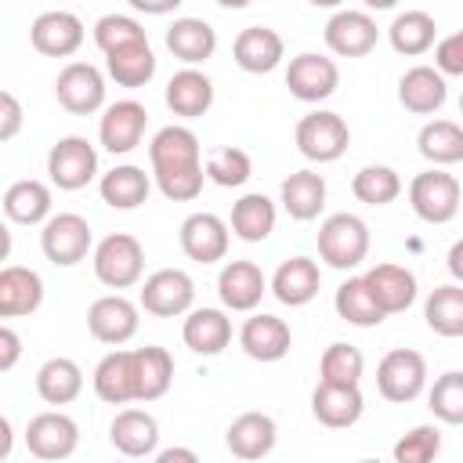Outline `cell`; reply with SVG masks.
Instances as JSON below:
<instances>
[{
    "label": "cell",
    "mask_w": 463,
    "mask_h": 463,
    "mask_svg": "<svg viewBox=\"0 0 463 463\" xmlns=\"http://www.w3.org/2000/svg\"><path fill=\"white\" fill-rule=\"evenodd\" d=\"M134 376H137V402H156L174 383V358L166 347H137L134 351Z\"/></svg>",
    "instance_id": "d590c367"
},
{
    "label": "cell",
    "mask_w": 463,
    "mask_h": 463,
    "mask_svg": "<svg viewBox=\"0 0 463 463\" xmlns=\"http://www.w3.org/2000/svg\"><path fill=\"white\" fill-rule=\"evenodd\" d=\"M228 239H232V224H224L217 213H188L181 221V232H177V242L184 250L188 260L195 264H217L228 257Z\"/></svg>",
    "instance_id": "4fadbf2b"
},
{
    "label": "cell",
    "mask_w": 463,
    "mask_h": 463,
    "mask_svg": "<svg viewBox=\"0 0 463 463\" xmlns=\"http://www.w3.org/2000/svg\"><path fill=\"white\" fill-rule=\"evenodd\" d=\"M181 340L188 351L213 358L232 344V318L221 307H195L181 326Z\"/></svg>",
    "instance_id": "f1b7e54d"
},
{
    "label": "cell",
    "mask_w": 463,
    "mask_h": 463,
    "mask_svg": "<svg viewBox=\"0 0 463 463\" xmlns=\"http://www.w3.org/2000/svg\"><path fill=\"white\" fill-rule=\"evenodd\" d=\"M362 373H365V358L354 344H329L318 358V380L326 383H362Z\"/></svg>",
    "instance_id": "f6af8a7d"
},
{
    "label": "cell",
    "mask_w": 463,
    "mask_h": 463,
    "mask_svg": "<svg viewBox=\"0 0 463 463\" xmlns=\"http://www.w3.org/2000/svg\"><path fill=\"white\" fill-rule=\"evenodd\" d=\"M362 279L383 315H402L416 304V275L405 264H373Z\"/></svg>",
    "instance_id": "603a6c76"
},
{
    "label": "cell",
    "mask_w": 463,
    "mask_h": 463,
    "mask_svg": "<svg viewBox=\"0 0 463 463\" xmlns=\"http://www.w3.org/2000/svg\"><path fill=\"white\" fill-rule=\"evenodd\" d=\"M148 163H152L156 188L170 203L199 199L203 181H206V163H203V148H199L195 130H188L181 123L156 130V137L148 141Z\"/></svg>",
    "instance_id": "6da1fadb"
},
{
    "label": "cell",
    "mask_w": 463,
    "mask_h": 463,
    "mask_svg": "<svg viewBox=\"0 0 463 463\" xmlns=\"http://www.w3.org/2000/svg\"><path fill=\"white\" fill-rule=\"evenodd\" d=\"M438 452H441V430H438L434 423H416V427L405 430V434L394 441V449H391V456H394L398 463H430Z\"/></svg>",
    "instance_id": "7dc6e473"
},
{
    "label": "cell",
    "mask_w": 463,
    "mask_h": 463,
    "mask_svg": "<svg viewBox=\"0 0 463 463\" xmlns=\"http://www.w3.org/2000/svg\"><path fill=\"white\" fill-rule=\"evenodd\" d=\"M427 387V358L412 347H394L380 358L376 365V391L394 402V405H405V402H416Z\"/></svg>",
    "instance_id": "5b68a950"
},
{
    "label": "cell",
    "mask_w": 463,
    "mask_h": 463,
    "mask_svg": "<svg viewBox=\"0 0 463 463\" xmlns=\"http://www.w3.org/2000/svg\"><path fill=\"white\" fill-rule=\"evenodd\" d=\"M282 54H286V43H282V36H279L275 29H268V25H250V29H242V33L235 36V43H232L235 65H239L242 72H253V76H264V72L279 69V65H282Z\"/></svg>",
    "instance_id": "7402d4cb"
},
{
    "label": "cell",
    "mask_w": 463,
    "mask_h": 463,
    "mask_svg": "<svg viewBox=\"0 0 463 463\" xmlns=\"http://www.w3.org/2000/svg\"><path fill=\"white\" fill-rule=\"evenodd\" d=\"M279 199H282V210L293 221H315L326 206V177L315 174V170H297L282 181Z\"/></svg>",
    "instance_id": "d6a6232c"
},
{
    "label": "cell",
    "mask_w": 463,
    "mask_h": 463,
    "mask_svg": "<svg viewBox=\"0 0 463 463\" xmlns=\"http://www.w3.org/2000/svg\"><path fill=\"white\" fill-rule=\"evenodd\" d=\"M98 192H101V203L112 210H137L152 192V177L141 166L123 163V166H112L109 174H101Z\"/></svg>",
    "instance_id": "1f68e13d"
},
{
    "label": "cell",
    "mask_w": 463,
    "mask_h": 463,
    "mask_svg": "<svg viewBox=\"0 0 463 463\" xmlns=\"http://www.w3.org/2000/svg\"><path fill=\"white\" fill-rule=\"evenodd\" d=\"M423 318L438 336H463V282H445L434 286L427 304H423Z\"/></svg>",
    "instance_id": "60d3db41"
},
{
    "label": "cell",
    "mask_w": 463,
    "mask_h": 463,
    "mask_svg": "<svg viewBox=\"0 0 463 463\" xmlns=\"http://www.w3.org/2000/svg\"><path fill=\"white\" fill-rule=\"evenodd\" d=\"M318 286H322V271H318V264L311 260V257H289V260H282L279 268H275V275H271V293H275V300L279 304H286V307H304V304H311L315 297H318Z\"/></svg>",
    "instance_id": "d4e9b609"
},
{
    "label": "cell",
    "mask_w": 463,
    "mask_h": 463,
    "mask_svg": "<svg viewBox=\"0 0 463 463\" xmlns=\"http://www.w3.org/2000/svg\"><path fill=\"white\" fill-rule=\"evenodd\" d=\"M434 65L445 76H463V29H456L434 43Z\"/></svg>",
    "instance_id": "681fc988"
},
{
    "label": "cell",
    "mask_w": 463,
    "mask_h": 463,
    "mask_svg": "<svg viewBox=\"0 0 463 463\" xmlns=\"http://www.w3.org/2000/svg\"><path fill=\"white\" fill-rule=\"evenodd\" d=\"M445 268H449V275H452L456 282H463V239L452 242V250H449V257H445Z\"/></svg>",
    "instance_id": "db71d44e"
},
{
    "label": "cell",
    "mask_w": 463,
    "mask_h": 463,
    "mask_svg": "<svg viewBox=\"0 0 463 463\" xmlns=\"http://www.w3.org/2000/svg\"><path fill=\"white\" fill-rule=\"evenodd\" d=\"M333 307H336V315L347 326H358V329H373V326H380L387 318L383 307L373 300V293H369V286H365L362 275H351V279L340 282V289L333 297Z\"/></svg>",
    "instance_id": "74e56055"
},
{
    "label": "cell",
    "mask_w": 463,
    "mask_h": 463,
    "mask_svg": "<svg viewBox=\"0 0 463 463\" xmlns=\"http://www.w3.org/2000/svg\"><path fill=\"white\" fill-rule=\"evenodd\" d=\"M311 412L322 427L344 430V427H354L362 420L365 398H362L358 383H326V380H318V387L311 391Z\"/></svg>",
    "instance_id": "ac0fdd59"
},
{
    "label": "cell",
    "mask_w": 463,
    "mask_h": 463,
    "mask_svg": "<svg viewBox=\"0 0 463 463\" xmlns=\"http://www.w3.org/2000/svg\"><path fill=\"white\" fill-rule=\"evenodd\" d=\"M326 47L336 54V58H365L373 47H376V40H380V29H376V22H373V14L369 11H351V7H344V11H336L329 22H326Z\"/></svg>",
    "instance_id": "2e32d148"
},
{
    "label": "cell",
    "mask_w": 463,
    "mask_h": 463,
    "mask_svg": "<svg viewBox=\"0 0 463 463\" xmlns=\"http://www.w3.org/2000/svg\"><path fill=\"white\" fill-rule=\"evenodd\" d=\"M307 4H311V7H340L344 0H307Z\"/></svg>",
    "instance_id": "91938a15"
},
{
    "label": "cell",
    "mask_w": 463,
    "mask_h": 463,
    "mask_svg": "<svg viewBox=\"0 0 463 463\" xmlns=\"http://www.w3.org/2000/svg\"><path fill=\"white\" fill-rule=\"evenodd\" d=\"M445 98H449V83L438 65H412L398 80V101H402V109H409L416 116L438 112L445 105Z\"/></svg>",
    "instance_id": "cb8c5ba5"
},
{
    "label": "cell",
    "mask_w": 463,
    "mask_h": 463,
    "mask_svg": "<svg viewBox=\"0 0 463 463\" xmlns=\"http://www.w3.org/2000/svg\"><path fill=\"white\" fill-rule=\"evenodd\" d=\"M54 98L72 116H90L105 105V76L90 61H69L54 76Z\"/></svg>",
    "instance_id": "8fae6325"
},
{
    "label": "cell",
    "mask_w": 463,
    "mask_h": 463,
    "mask_svg": "<svg viewBox=\"0 0 463 463\" xmlns=\"http://www.w3.org/2000/svg\"><path fill=\"white\" fill-rule=\"evenodd\" d=\"M239 347L253 358V362H279L289 354L293 347V333L279 315H250L239 329Z\"/></svg>",
    "instance_id": "d6986e66"
},
{
    "label": "cell",
    "mask_w": 463,
    "mask_h": 463,
    "mask_svg": "<svg viewBox=\"0 0 463 463\" xmlns=\"http://www.w3.org/2000/svg\"><path fill=\"white\" fill-rule=\"evenodd\" d=\"M286 87L297 101H326L336 87H340V69L333 58L326 54H315V51H304L297 58H289V69H286Z\"/></svg>",
    "instance_id": "5bb4252c"
},
{
    "label": "cell",
    "mask_w": 463,
    "mask_h": 463,
    "mask_svg": "<svg viewBox=\"0 0 463 463\" xmlns=\"http://www.w3.org/2000/svg\"><path fill=\"white\" fill-rule=\"evenodd\" d=\"M275 441H279V427L268 412H242L224 430V445L239 459H264L275 449Z\"/></svg>",
    "instance_id": "4316f807"
},
{
    "label": "cell",
    "mask_w": 463,
    "mask_h": 463,
    "mask_svg": "<svg viewBox=\"0 0 463 463\" xmlns=\"http://www.w3.org/2000/svg\"><path fill=\"white\" fill-rule=\"evenodd\" d=\"M409 203H412V213L427 224H449L459 206H463V192H459V181L438 166L416 174L409 181Z\"/></svg>",
    "instance_id": "277c9868"
},
{
    "label": "cell",
    "mask_w": 463,
    "mask_h": 463,
    "mask_svg": "<svg viewBox=\"0 0 463 463\" xmlns=\"http://www.w3.org/2000/svg\"><path fill=\"white\" fill-rule=\"evenodd\" d=\"M80 391H83V369L72 358L58 354L36 369V394L47 405H69L80 398Z\"/></svg>",
    "instance_id": "e575fe53"
},
{
    "label": "cell",
    "mask_w": 463,
    "mask_h": 463,
    "mask_svg": "<svg viewBox=\"0 0 463 463\" xmlns=\"http://www.w3.org/2000/svg\"><path fill=\"white\" fill-rule=\"evenodd\" d=\"M427 405L441 423L463 427V373L449 369L434 380V387L427 391Z\"/></svg>",
    "instance_id": "bcb514c9"
},
{
    "label": "cell",
    "mask_w": 463,
    "mask_h": 463,
    "mask_svg": "<svg viewBox=\"0 0 463 463\" xmlns=\"http://www.w3.org/2000/svg\"><path fill=\"white\" fill-rule=\"evenodd\" d=\"M253 177V159L246 148L235 145H221L206 156V181L221 184V188H239Z\"/></svg>",
    "instance_id": "ee69618b"
},
{
    "label": "cell",
    "mask_w": 463,
    "mask_h": 463,
    "mask_svg": "<svg viewBox=\"0 0 463 463\" xmlns=\"http://www.w3.org/2000/svg\"><path fill=\"white\" fill-rule=\"evenodd\" d=\"M105 72L119 83V87H145L156 76V54L148 47V40L116 47L105 54Z\"/></svg>",
    "instance_id": "f35d334b"
},
{
    "label": "cell",
    "mask_w": 463,
    "mask_h": 463,
    "mask_svg": "<svg viewBox=\"0 0 463 463\" xmlns=\"http://www.w3.org/2000/svg\"><path fill=\"white\" fill-rule=\"evenodd\" d=\"M268 289L271 286L253 260H228L217 275V293L228 311H253Z\"/></svg>",
    "instance_id": "44dd1931"
},
{
    "label": "cell",
    "mask_w": 463,
    "mask_h": 463,
    "mask_svg": "<svg viewBox=\"0 0 463 463\" xmlns=\"http://www.w3.org/2000/svg\"><path fill=\"white\" fill-rule=\"evenodd\" d=\"M43 304V279L33 268L7 264L0 271V318H22L40 311Z\"/></svg>",
    "instance_id": "83f0119b"
},
{
    "label": "cell",
    "mask_w": 463,
    "mask_h": 463,
    "mask_svg": "<svg viewBox=\"0 0 463 463\" xmlns=\"http://www.w3.org/2000/svg\"><path fill=\"white\" fill-rule=\"evenodd\" d=\"M213 105V83L206 72H199L195 65H184L181 72L170 76L166 83V109L181 119H199L206 116Z\"/></svg>",
    "instance_id": "f546056e"
},
{
    "label": "cell",
    "mask_w": 463,
    "mask_h": 463,
    "mask_svg": "<svg viewBox=\"0 0 463 463\" xmlns=\"http://www.w3.org/2000/svg\"><path fill=\"white\" fill-rule=\"evenodd\" d=\"M221 7H228V11H239V7H250L253 0H217Z\"/></svg>",
    "instance_id": "680465c9"
},
{
    "label": "cell",
    "mask_w": 463,
    "mask_h": 463,
    "mask_svg": "<svg viewBox=\"0 0 463 463\" xmlns=\"http://www.w3.org/2000/svg\"><path fill=\"white\" fill-rule=\"evenodd\" d=\"M369 253V224L358 213H329L318 228V260L336 271H351Z\"/></svg>",
    "instance_id": "7a4b0ae2"
},
{
    "label": "cell",
    "mask_w": 463,
    "mask_h": 463,
    "mask_svg": "<svg viewBox=\"0 0 463 463\" xmlns=\"http://www.w3.org/2000/svg\"><path fill=\"white\" fill-rule=\"evenodd\" d=\"M7 456H11V420L0 416V459H7Z\"/></svg>",
    "instance_id": "9f6ffc18"
},
{
    "label": "cell",
    "mask_w": 463,
    "mask_h": 463,
    "mask_svg": "<svg viewBox=\"0 0 463 463\" xmlns=\"http://www.w3.org/2000/svg\"><path fill=\"white\" fill-rule=\"evenodd\" d=\"M109 441L116 452H123L130 459H148L159 452V423L145 409H123V412H116V420L109 427Z\"/></svg>",
    "instance_id": "ffe728a7"
},
{
    "label": "cell",
    "mask_w": 463,
    "mask_h": 463,
    "mask_svg": "<svg viewBox=\"0 0 463 463\" xmlns=\"http://www.w3.org/2000/svg\"><path fill=\"white\" fill-rule=\"evenodd\" d=\"M134 11H141V14H170V11H177L184 0H127Z\"/></svg>",
    "instance_id": "f5cc1de1"
},
{
    "label": "cell",
    "mask_w": 463,
    "mask_h": 463,
    "mask_svg": "<svg viewBox=\"0 0 463 463\" xmlns=\"http://www.w3.org/2000/svg\"><path fill=\"white\" fill-rule=\"evenodd\" d=\"M166 51L184 65H203L217 51V29L203 18H174L166 29Z\"/></svg>",
    "instance_id": "4dcf8cb0"
},
{
    "label": "cell",
    "mask_w": 463,
    "mask_h": 463,
    "mask_svg": "<svg viewBox=\"0 0 463 463\" xmlns=\"http://www.w3.org/2000/svg\"><path fill=\"white\" fill-rule=\"evenodd\" d=\"M351 145V130L340 112L318 109L297 123V148L311 163H336Z\"/></svg>",
    "instance_id": "52a82bcc"
},
{
    "label": "cell",
    "mask_w": 463,
    "mask_h": 463,
    "mask_svg": "<svg viewBox=\"0 0 463 463\" xmlns=\"http://www.w3.org/2000/svg\"><path fill=\"white\" fill-rule=\"evenodd\" d=\"M83 22L72 11H43L36 14V22L29 25V40L40 54L47 58H72L83 47Z\"/></svg>",
    "instance_id": "e0dca14e"
},
{
    "label": "cell",
    "mask_w": 463,
    "mask_h": 463,
    "mask_svg": "<svg viewBox=\"0 0 463 463\" xmlns=\"http://www.w3.org/2000/svg\"><path fill=\"white\" fill-rule=\"evenodd\" d=\"M47 174H51L54 188L80 192L98 177V148L80 134L58 137L51 145V152H47Z\"/></svg>",
    "instance_id": "8992f818"
},
{
    "label": "cell",
    "mask_w": 463,
    "mask_h": 463,
    "mask_svg": "<svg viewBox=\"0 0 463 463\" xmlns=\"http://www.w3.org/2000/svg\"><path fill=\"white\" fill-rule=\"evenodd\" d=\"M25 445H29V456L43 459V463H58V459H69L80 445V427L69 412L61 409H47V412H36L25 427Z\"/></svg>",
    "instance_id": "9c48e42d"
},
{
    "label": "cell",
    "mask_w": 463,
    "mask_h": 463,
    "mask_svg": "<svg viewBox=\"0 0 463 463\" xmlns=\"http://www.w3.org/2000/svg\"><path fill=\"white\" fill-rule=\"evenodd\" d=\"M22 130V105L11 90L0 94V141H11Z\"/></svg>",
    "instance_id": "f907efd6"
},
{
    "label": "cell",
    "mask_w": 463,
    "mask_h": 463,
    "mask_svg": "<svg viewBox=\"0 0 463 463\" xmlns=\"http://www.w3.org/2000/svg\"><path fill=\"white\" fill-rule=\"evenodd\" d=\"M459 116H463V94H459Z\"/></svg>",
    "instance_id": "94428289"
},
{
    "label": "cell",
    "mask_w": 463,
    "mask_h": 463,
    "mask_svg": "<svg viewBox=\"0 0 463 463\" xmlns=\"http://www.w3.org/2000/svg\"><path fill=\"white\" fill-rule=\"evenodd\" d=\"M351 192L358 203L365 206H387L402 195V177L394 166H383V163H369L362 166L354 177H351Z\"/></svg>",
    "instance_id": "7bdbcfd3"
},
{
    "label": "cell",
    "mask_w": 463,
    "mask_h": 463,
    "mask_svg": "<svg viewBox=\"0 0 463 463\" xmlns=\"http://www.w3.org/2000/svg\"><path fill=\"white\" fill-rule=\"evenodd\" d=\"M4 217L14 224H43L51 217V188L36 177H22L4 192Z\"/></svg>",
    "instance_id": "836d02e7"
},
{
    "label": "cell",
    "mask_w": 463,
    "mask_h": 463,
    "mask_svg": "<svg viewBox=\"0 0 463 463\" xmlns=\"http://www.w3.org/2000/svg\"><path fill=\"white\" fill-rule=\"evenodd\" d=\"M156 459H159V463H174V459L195 463L199 456H195V449H159V452H156Z\"/></svg>",
    "instance_id": "11a10c76"
},
{
    "label": "cell",
    "mask_w": 463,
    "mask_h": 463,
    "mask_svg": "<svg viewBox=\"0 0 463 463\" xmlns=\"http://www.w3.org/2000/svg\"><path fill=\"white\" fill-rule=\"evenodd\" d=\"M232 232L242 242H264L275 232V203L264 192H246L232 206Z\"/></svg>",
    "instance_id": "ab89813d"
},
{
    "label": "cell",
    "mask_w": 463,
    "mask_h": 463,
    "mask_svg": "<svg viewBox=\"0 0 463 463\" xmlns=\"http://www.w3.org/2000/svg\"><path fill=\"white\" fill-rule=\"evenodd\" d=\"M94 394L109 405H127V402H137V376H134V351H109L98 365H94Z\"/></svg>",
    "instance_id": "484cf974"
},
{
    "label": "cell",
    "mask_w": 463,
    "mask_h": 463,
    "mask_svg": "<svg viewBox=\"0 0 463 463\" xmlns=\"http://www.w3.org/2000/svg\"><path fill=\"white\" fill-rule=\"evenodd\" d=\"M145 127H148V109L141 101H134V98H123V101L105 105L101 123H98V141H101L105 152L127 156V152H134L141 145Z\"/></svg>",
    "instance_id": "7c38bea8"
},
{
    "label": "cell",
    "mask_w": 463,
    "mask_h": 463,
    "mask_svg": "<svg viewBox=\"0 0 463 463\" xmlns=\"http://www.w3.org/2000/svg\"><path fill=\"white\" fill-rule=\"evenodd\" d=\"M137 304L127 300L123 293H105L87 307V329L98 344L119 347L137 333Z\"/></svg>",
    "instance_id": "9a60e30c"
},
{
    "label": "cell",
    "mask_w": 463,
    "mask_h": 463,
    "mask_svg": "<svg viewBox=\"0 0 463 463\" xmlns=\"http://www.w3.org/2000/svg\"><path fill=\"white\" fill-rule=\"evenodd\" d=\"M369 11H391V7H398V0H362Z\"/></svg>",
    "instance_id": "6f0895ef"
},
{
    "label": "cell",
    "mask_w": 463,
    "mask_h": 463,
    "mask_svg": "<svg viewBox=\"0 0 463 463\" xmlns=\"http://www.w3.org/2000/svg\"><path fill=\"white\" fill-rule=\"evenodd\" d=\"M137 40H148V33L141 29L137 18L130 14H101L94 22V43L109 54L116 47H127V43H137Z\"/></svg>",
    "instance_id": "c3c4849f"
},
{
    "label": "cell",
    "mask_w": 463,
    "mask_h": 463,
    "mask_svg": "<svg viewBox=\"0 0 463 463\" xmlns=\"http://www.w3.org/2000/svg\"><path fill=\"white\" fill-rule=\"evenodd\" d=\"M18 354H22V336H18L11 326H0V369H4V373L14 369Z\"/></svg>",
    "instance_id": "816d5d0a"
},
{
    "label": "cell",
    "mask_w": 463,
    "mask_h": 463,
    "mask_svg": "<svg viewBox=\"0 0 463 463\" xmlns=\"http://www.w3.org/2000/svg\"><path fill=\"white\" fill-rule=\"evenodd\" d=\"M141 307L156 318H177V315H188L192 311V300H195V282L188 271L181 268H159L145 279L141 286Z\"/></svg>",
    "instance_id": "30bf717a"
},
{
    "label": "cell",
    "mask_w": 463,
    "mask_h": 463,
    "mask_svg": "<svg viewBox=\"0 0 463 463\" xmlns=\"http://www.w3.org/2000/svg\"><path fill=\"white\" fill-rule=\"evenodd\" d=\"M94 246V235H90V224L87 217L80 213H51L43 221V232H40V250L43 257L54 264V268H72L80 264Z\"/></svg>",
    "instance_id": "ba28073f"
},
{
    "label": "cell",
    "mask_w": 463,
    "mask_h": 463,
    "mask_svg": "<svg viewBox=\"0 0 463 463\" xmlns=\"http://www.w3.org/2000/svg\"><path fill=\"white\" fill-rule=\"evenodd\" d=\"M387 40H391V47H394L398 54L420 58V54H427V51L434 47L438 25H434V18H430L427 11H402V14L391 22Z\"/></svg>",
    "instance_id": "b9f144b4"
},
{
    "label": "cell",
    "mask_w": 463,
    "mask_h": 463,
    "mask_svg": "<svg viewBox=\"0 0 463 463\" xmlns=\"http://www.w3.org/2000/svg\"><path fill=\"white\" fill-rule=\"evenodd\" d=\"M416 148L434 166L463 163V123H456V119H430V123H423V130L416 134Z\"/></svg>",
    "instance_id": "8d00e7d4"
},
{
    "label": "cell",
    "mask_w": 463,
    "mask_h": 463,
    "mask_svg": "<svg viewBox=\"0 0 463 463\" xmlns=\"http://www.w3.org/2000/svg\"><path fill=\"white\" fill-rule=\"evenodd\" d=\"M94 275L101 286L109 289H130L141 282L145 275V246L127 235V232H112L94 246Z\"/></svg>",
    "instance_id": "3957f363"
}]
</instances>
